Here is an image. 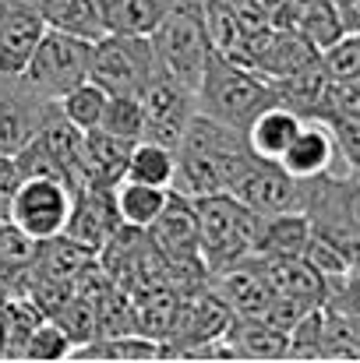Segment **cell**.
I'll return each instance as SVG.
<instances>
[{
	"instance_id": "10",
	"label": "cell",
	"mask_w": 360,
	"mask_h": 363,
	"mask_svg": "<svg viewBox=\"0 0 360 363\" xmlns=\"http://www.w3.org/2000/svg\"><path fill=\"white\" fill-rule=\"evenodd\" d=\"M141 110H145V134L141 138L177 148L184 127L195 113V89H187L184 82H177L173 74H166L159 67L141 92Z\"/></svg>"
},
{
	"instance_id": "14",
	"label": "cell",
	"mask_w": 360,
	"mask_h": 363,
	"mask_svg": "<svg viewBox=\"0 0 360 363\" xmlns=\"http://www.w3.org/2000/svg\"><path fill=\"white\" fill-rule=\"evenodd\" d=\"M212 289L219 293V300L230 307L234 318H265L272 307V296H276L251 257L244 264H234V268L212 275Z\"/></svg>"
},
{
	"instance_id": "9",
	"label": "cell",
	"mask_w": 360,
	"mask_h": 363,
	"mask_svg": "<svg viewBox=\"0 0 360 363\" xmlns=\"http://www.w3.org/2000/svg\"><path fill=\"white\" fill-rule=\"evenodd\" d=\"M230 194L240 198L247 208H254L258 216H276V212H293V208H300L304 180L290 177V173H286L279 162H272V159L251 155L247 166L237 173V180L230 184Z\"/></svg>"
},
{
	"instance_id": "2",
	"label": "cell",
	"mask_w": 360,
	"mask_h": 363,
	"mask_svg": "<svg viewBox=\"0 0 360 363\" xmlns=\"http://www.w3.org/2000/svg\"><path fill=\"white\" fill-rule=\"evenodd\" d=\"M272 103H279V96H276V85L268 78H261L258 71H251L247 64H240L219 50L209 53V64L195 85V110L198 113L227 123V127L247 130V123Z\"/></svg>"
},
{
	"instance_id": "26",
	"label": "cell",
	"mask_w": 360,
	"mask_h": 363,
	"mask_svg": "<svg viewBox=\"0 0 360 363\" xmlns=\"http://www.w3.org/2000/svg\"><path fill=\"white\" fill-rule=\"evenodd\" d=\"M75 353L89 360H156L166 353V346L145 332H117V335H99Z\"/></svg>"
},
{
	"instance_id": "16",
	"label": "cell",
	"mask_w": 360,
	"mask_h": 363,
	"mask_svg": "<svg viewBox=\"0 0 360 363\" xmlns=\"http://www.w3.org/2000/svg\"><path fill=\"white\" fill-rule=\"evenodd\" d=\"M251 261L258 264V272L265 275V282L272 286L276 296H290V300H304V303H325L329 286L304 257H265V254H254Z\"/></svg>"
},
{
	"instance_id": "15",
	"label": "cell",
	"mask_w": 360,
	"mask_h": 363,
	"mask_svg": "<svg viewBox=\"0 0 360 363\" xmlns=\"http://www.w3.org/2000/svg\"><path fill=\"white\" fill-rule=\"evenodd\" d=\"M43 32H46V21L36 0H18L0 21V74H21Z\"/></svg>"
},
{
	"instance_id": "23",
	"label": "cell",
	"mask_w": 360,
	"mask_h": 363,
	"mask_svg": "<svg viewBox=\"0 0 360 363\" xmlns=\"http://www.w3.org/2000/svg\"><path fill=\"white\" fill-rule=\"evenodd\" d=\"M36 7H39L46 28H53V32H67V35H78L89 43L107 35L96 0H36Z\"/></svg>"
},
{
	"instance_id": "32",
	"label": "cell",
	"mask_w": 360,
	"mask_h": 363,
	"mask_svg": "<svg viewBox=\"0 0 360 363\" xmlns=\"http://www.w3.org/2000/svg\"><path fill=\"white\" fill-rule=\"evenodd\" d=\"M71 353H75V346L53 318H43L36 325V332L28 335L25 350H21V357H28V360H64Z\"/></svg>"
},
{
	"instance_id": "18",
	"label": "cell",
	"mask_w": 360,
	"mask_h": 363,
	"mask_svg": "<svg viewBox=\"0 0 360 363\" xmlns=\"http://www.w3.org/2000/svg\"><path fill=\"white\" fill-rule=\"evenodd\" d=\"M283 28H293L297 35H304L318 53L329 50L347 32L336 0H290L283 14Z\"/></svg>"
},
{
	"instance_id": "36",
	"label": "cell",
	"mask_w": 360,
	"mask_h": 363,
	"mask_svg": "<svg viewBox=\"0 0 360 363\" xmlns=\"http://www.w3.org/2000/svg\"><path fill=\"white\" fill-rule=\"evenodd\" d=\"M354 318V339H357V353H360V314H350Z\"/></svg>"
},
{
	"instance_id": "11",
	"label": "cell",
	"mask_w": 360,
	"mask_h": 363,
	"mask_svg": "<svg viewBox=\"0 0 360 363\" xmlns=\"http://www.w3.org/2000/svg\"><path fill=\"white\" fill-rule=\"evenodd\" d=\"M148 247L170 264V268H184V264H202L198 254V216H195V198L180 194L170 187L163 212L156 216V223L145 230Z\"/></svg>"
},
{
	"instance_id": "8",
	"label": "cell",
	"mask_w": 360,
	"mask_h": 363,
	"mask_svg": "<svg viewBox=\"0 0 360 363\" xmlns=\"http://www.w3.org/2000/svg\"><path fill=\"white\" fill-rule=\"evenodd\" d=\"M53 110L57 103L39 96L21 74H0V152L18 155Z\"/></svg>"
},
{
	"instance_id": "24",
	"label": "cell",
	"mask_w": 360,
	"mask_h": 363,
	"mask_svg": "<svg viewBox=\"0 0 360 363\" xmlns=\"http://www.w3.org/2000/svg\"><path fill=\"white\" fill-rule=\"evenodd\" d=\"M170 187H152V184H138V180H117L114 184V201H117V216L124 226L134 230H148L156 223V216L166 205Z\"/></svg>"
},
{
	"instance_id": "21",
	"label": "cell",
	"mask_w": 360,
	"mask_h": 363,
	"mask_svg": "<svg viewBox=\"0 0 360 363\" xmlns=\"http://www.w3.org/2000/svg\"><path fill=\"white\" fill-rule=\"evenodd\" d=\"M227 346L234 357H258V360H279L290 350V332L268 325L265 318H234L227 328Z\"/></svg>"
},
{
	"instance_id": "12",
	"label": "cell",
	"mask_w": 360,
	"mask_h": 363,
	"mask_svg": "<svg viewBox=\"0 0 360 363\" xmlns=\"http://www.w3.org/2000/svg\"><path fill=\"white\" fill-rule=\"evenodd\" d=\"M120 216H117V201H114V187H82L75 191V205H71V216H67V226H64V237L71 243H78L85 254H99L110 237L117 233Z\"/></svg>"
},
{
	"instance_id": "4",
	"label": "cell",
	"mask_w": 360,
	"mask_h": 363,
	"mask_svg": "<svg viewBox=\"0 0 360 363\" xmlns=\"http://www.w3.org/2000/svg\"><path fill=\"white\" fill-rule=\"evenodd\" d=\"M148 39H152L159 67L166 74H173L177 82H184L187 89H195L209 64V53H212V39L205 32L198 7L173 0V7L166 11V18L156 25V32Z\"/></svg>"
},
{
	"instance_id": "28",
	"label": "cell",
	"mask_w": 360,
	"mask_h": 363,
	"mask_svg": "<svg viewBox=\"0 0 360 363\" xmlns=\"http://www.w3.org/2000/svg\"><path fill=\"white\" fill-rule=\"evenodd\" d=\"M53 321L64 328V335L71 339V346H75V350L89 346L92 339H99V307H96V303H89V300L71 296V300L53 314Z\"/></svg>"
},
{
	"instance_id": "17",
	"label": "cell",
	"mask_w": 360,
	"mask_h": 363,
	"mask_svg": "<svg viewBox=\"0 0 360 363\" xmlns=\"http://www.w3.org/2000/svg\"><path fill=\"white\" fill-rule=\"evenodd\" d=\"M131 145L127 138H117L103 127L96 130H85L82 138V166H85V187H114L117 180H124V169H127V155H131Z\"/></svg>"
},
{
	"instance_id": "1",
	"label": "cell",
	"mask_w": 360,
	"mask_h": 363,
	"mask_svg": "<svg viewBox=\"0 0 360 363\" xmlns=\"http://www.w3.org/2000/svg\"><path fill=\"white\" fill-rule=\"evenodd\" d=\"M173 155H177L173 191L187 198H202V194L230 191V184L251 159V148H247L244 130L227 127L195 110Z\"/></svg>"
},
{
	"instance_id": "7",
	"label": "cell",
	"mask_w": 360,
	"mask_h": 363,
	"mask_svg": "<svg viewBox=\"0 0 360 363\" xmlns=\"http://www.w3.org/2000/svg\"><path fill=\"white\" fill-rule=\"evenodd\" d=\"M75 205V191L57 177H21L18 191L7 201V219L25 230L32 240H53L64 233Z\"/></svg>"
},
{
	"instance_id": "25",
	"label": "cell",
	"mask_w": 360,
	"mask_h": 363,
	"mask_svg": "<svg viewBox=\"0 0 360 363\" xmlns=\"http://www.w3.org/2000/svg\"><path fill=\"white\" fill-rule=\"evenodd\" d=\"M173 173H177V155H173L170 145H159V141H148V138H138L131 145L127 169H124L127 180L152 184V187H173Z\"/></svg>"
},
{
	"instance_id": "27",
	"label": "cell",
	"mask_w": 360,
	"mask_h": 363,
	"mask_svg": "<svg viewBox=\"0 0 360 363\" xmlns=\"http://www.w3.org/2000/svg\"><path fill=\"white\" fill-rule=\"evenodd\" d=\"M107 103H110V96L96 82H82V85H75L71 92H64L57 99V113L78 130H96V127H103Z\"/></svg>"
},
{
	"instance_id": "34",
	"label": "cell",
	"mask_w": 360,
	"mask_h": 363,
	"mask_svg": "<svg viewBox=\"0 0 360 363\" xmlns=\"http://www.w3.org/2000/svg\"><path fill=\"white\" fill-rule=\"evenodd\" d=\"M325 303L343 311V314H360V268H354L347 279L332 282L325 293Z\"/></svg>"
},
{
	"instance_id": "20",
	"label": "cell",
	"mask_w": 360,
	"mask_h": 363,
	"mask_svg": "<svg viewBox=\"0 0 360 363\" xmlns=\"http://www.w3.org/2000/svg\"><path fill=\"white\" fill-rule=\"evenodd\" d=\"M311 240V219L293 208V212H276V216H261L258 219V240L254 254L265 257H300L304 247ZM251 254V257H254Z\"/></svg>"
},
{
	"instance_id": "13",
	"label": "cell",
	"mask_w": 360,
	"mask_h": 363,
	"mask_svg": "<svg viewBox=\"0 0 360 363\" xmlns=\"http://www.w3.org/2000/svg\"><path fill=\"white\" fill-rule=\"evenodd\" d=\"M336 138H332V127L318 117H304L290 148L283 152L279 166L297 177V180H311V177H322V173H336Z\"/></svg>"
},
{
	"instance_id": "3",
	"label": "cell",
	"mask_w": 360,
	"mask_h": 363,
	"mask_svg": "<svg viewBox=\"0 0 360 363\" xmlns=\"http://www.w3.org/2000/svg\"><path fill=\"white\" fill-rule=\"evenodd\" d=\"M198 216V254L209 275H219L234 264H244L254 254L258 240V212L247 208L230 191L195 198Z\"/></svg>"
},
{
	"instance_id": "6",
	"label": "cell",
	"mask_w": 360,
	"mask_h": 363,
	"mask_svg": "<svg viewBox=\"0 0 360 363\" xmlns=\"http://www.w3.org/2000/svg\"><path fill=\"white\" fill-rule=\"evenodd\" d=\"M89 57H92V43L67 35V32H53L46 28L43 39L36 43L21 78L46 99H60L64 92H71L75 85L89 82Z\"/></svg>"
},
{
	"instance_id": "38",
	"label": "cell",
	"mask_w": 360,
	"mask_h": 363,
	"mask_svg": "<svg viewBox=\"0 0 360 363\" xmlns=\"http://www.w3.org/2000/svg\"><path fill=\"white\" fill-rule=\"evenodd\" d=\"M4 219H7V208H4V205H0V223H4Z\"/></svg>"
},
{
	"instance_id": "29",
	"label": "cell",
	"mask_w": 360,
	"mask_h": 363,
	"mask_svg": "<svg viewBox=\"0 0 360 363\" xmlns=\"http://www.w3.org/2000/svg\"><path fill=\"white\" fill-rule=\"evenodd\" d=\"M322 67L332 82H360V28H347L329 50H322Z\"/></svg>"
},
{
	"instance_id": "22",
	"label": "cell",
	"mask_w": 360,
	"mask_h": 363,
	"mask_svg": "<svg viewBox=\"0 0 360 363\" xmlns=\"http://www.w3.org/2000/svg\"><path fill=\"white\" fill-rule=\"evenodd\" d=\"M103 28L117 35H152L173 0H96Z\"/></svg>"
},
{
	"instance_id": "37",
	"label": "cell",
	"mask_w": 360,
	"mask_h": 363,
	"mask_svg": "<svg viewBox=\"0 0 360 363\" xmlns=\"http://www.w3.org/2000/svg\"><path fill=\"white\" fill-rule=\"evenodd\" d=\"M7 353V342H4V321H0V357Z\"/></svg>"
},
{
	"instance_id": "19",
	"label": "cell",
	"mask_w": 360,
	"mask_h": 363,
	"mask_svg": "<svg viewBox=\"0 0 360 363\" xmlns=\"http://www.w3.org/2000/svg\"><path fill=\"white\" fill-rule=\"evenodd\" d=\"M300 121H304V117H300L297 110H290L286 103H272V106H265L254 121L247 123V130H244L251 155L279 162L283 152L290 148V141H293V134H297Z\"/></svg>"
},
{
	"instance_id": "33",
	"label": "cell",
	"mask_w": 360,
	"mask_h": 363,
	"mask_svg": "<svg viewBox=\"0 0 360 363\" xmlns=\"http://www.w3.org/2000/svg\"><path fill=\"white\" fill-rule=\"evenodd\" d=\"M332 127L336 138V155L347 162V169L360 166V117H339V121H325ZM343 169V173H347Z\"/></svg>"
},
{
	"instance_id": "35",
	"label": "cell",
	"mask_w": 360,
	"mask_h": 363,
	"mask_svg": "<svg viewBox=\"0 0 360 363\" xmlns=\"http://www.w3.org/2000/svg\"><path fill=\"white\" fill-rule=\"evenodd\" d=\"M18 184H21V166H18V159H14L11 152H0V205H4V208H7L11 194L18 191Z\"/></svg>"
},
{
	"instance_id": "5",
	"label": "cell",
	"mask_w": 360,
	"mask_h": 363,
	"mask_svg": "<svg viewBox=\"0 0 360 363\" xmlns=\"http://www.w3.org/2000/svg\"><path fill=\"white\" fill-rule=\"evenodd\" d=\"M156 71H159V60L148 35L107 32L92 43L89 82H96L107 96H141Z\"/></svg>"
},
{
	"instance_id": "31",
	"label": "cell",
	"mask_w": 360,
	"mask_h": 363,
	"mask_svg": "<svg viewBox=\"0 0 360 363\" xmlns=\"http://www.w3.org/2000/svg\"><path fill=\"white\" fill-rule=\"evenodd\" d=\"M300 257L325 279V286H332V282H339V279H347V275L354 272V264L347 261V254H343L336 243H329L325 237H318L315 230H311V240H307V247H304Z\"/></svg>"
},
{
	"instance_id": "30",
	"label": "cell",
	"mask_w": 360,
	"mask_h": 363,
	"mask_svg": "<svg viewBox=\"0 0 360 363\" xmlns=\"http://www.w3.org/2000/svg\"><path fill=\"white\" fill-rule=\"evenodd\" d=\"M103 130L138 141L145 134V110H141V96H110L107 113H103Z\"/></svg>"
}]
</instances>
